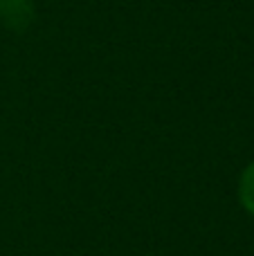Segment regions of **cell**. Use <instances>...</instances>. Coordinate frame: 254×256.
Instances as JSON below:
<instances>
[{"mask_svg":"<svg viewBox=\"0 0 254 256\" xmlns=\"http://www.w3.org/2000/svg\"><path fill=\"white\" fill-rule=\"evenodd\" d=\"M0 22L16 34L27 32L34 22V2L32 0H0Z\"/></svg>","mask_w":254,"mask_h":256,"instance_id":"obj_1","label":"cell"},{"mask_svg":"<svg viewBox=\"0 0 254 256\" xmlns=\"http://www.w3.org/2000/svg\"><path fill=\"white\" fill-rule=\"evenodd\" d=\"M238 200H241L243 209L254 216V162L246 166L238 180Z\"/></svg>","mask_w":254,"mask_h":256,"instance_id":"obj_2","label":"cell"}]
</instances>
